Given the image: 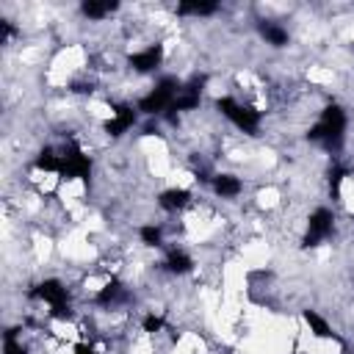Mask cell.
I'll return each instance as SVG.
<instances>
[{"mask_svg":"<svg viewBox=\"0 0 354 354\" xmlns=\"http://www.w3.org/2000/svg\"><path fill=\"white\" fill-rule=\"evenodd\" d=\"M216 108L241 130V133H249V136H254L257 130H260V111L257 108H252V105H241L238 100H232V97H221V100H216Z\"/></svg>","mask_w":354,"mask_h":354,"instance_id":"6da1fadb","label":"cell"},{"mask_svg":"<svg viewBox=\"0 0 354 354\" xmlns=\"http://www.w3.org/2000/svg\"><path fill=\"white\" fill-rule=\"evenodd\" d=\"M335 230V213L329 207H315L307 218V230H304V246H318L324 243Z\"/></svg>","mask_w":354,"mask_h":354,"instance_id":"7a4b0ae2","label":"cell"},{"mask_svg":"<svg viewBox=\"0 0 354 354\" xmlns=\"http://www.w3.org/2000/svg\"><path fill=\"white\" fill-rule=\"evenodd\" d=\"M191 202H194V194L188 188H183V185H171V188H166V191L158 194V207L166 210V213H180Z\"/></svg>","mask_w":354,"mask_h":354,"instance_id":"3957f363","label":"cell"},{"mask_svg":"<svg viewBox=\"0 0 354 354\" xmlns=\"http://www.w3.org/2000/svg\"><path fill=\"white\" fill-rule=\"evenodd\" d=\"M160 61H163V47L152 44V47H144L141 53L130 55V69L138 75H147V72H155L160 66Z\"/></svg>","mask_w":354,"mask_h":354,"instance_id":"277c9868","label":"cell"},{"mask_svg":"<svg viewBox=\"0 0 354 354\" xmlns=\"http://www.w3.org/2000/svg\"><path fill=\"white\" fill-rule=\"evenodd\" d=\"M133 124H136V111H133L130 105H122V108L111 111V116L105 119L102 130H105L108 136H122V133H127Z\"/></svg>","mask_w":354,"mask_h":354,"instance_id":"5b68a950","label":"cell"},{"mask_svg":"<svg viewBox=\"0 0 354 354\" xmlns=\"http://www.w3.org/2000/svg\"><path fill=\"white\" fill-rule=\"evenodd\" d=\"M210 185H213V194H216V196H221V199H235V196L243 191L241 177H238V174H230V171L216 174Z\"/></svg>","mask_w":354,"mask_h":354,"instance_id":"8992f818","label":"cell"},{"mask_svg":"<svg viewBox=\"0 0 354 354\" xmlns=\"http://www.w3.org/2000/svg\"><path fill=\"white\" fill-rule=\"evenodd\" d=\"M163 266H166V271H169V274L183 277V274H191L196 263H194V257H191L188 252H183V249H169V254H166Z\"/></svg>","mask_w":354,"mask_h":354,"instance_id":"52a82bcc","label":"cell"},{"mask_svg":"<svg viewBox=\"0 0 354 354\" xmlns=\"http://www.w3.org/2000/svg\"><path fill=\"white\" fill-rule=\"evenodd\" d=\"M301 318H304V324H307V329H310V335H313V340H324V337H335V332H332V326H329V321H326L324 315H318L315 310H304V313H301Z\"/></svg>","mask_w":354,"mask_h":354,"instance_id":"ba28073f","label":"cell"},{"mask_svg":"<svg viewBox=\"0 0 354 354\" xmlns=\"http://www.w3.org/2000/svg\"><path fill=\"white\" fill-rule=\"evenodd\" d=\"M111 11H116V3H97V0H88V3L80 6V14H83L86 19H91V22H102Z\"/></svg>","mask_w":354,"mask_h":354,"instance_id":"9c48e42d","label":"cell"},{"mask_svg":"<svg viewBox=\"0 0 354 354\" xmlns=\"http://www.w3.org/2000/svg\"><path fill=\"white\" fill-rule=\"evenodd\" d=\"M260 33H263L266 44H271V47H285V44L290 41L288 28H282V25H277V22H266V25L260 28Z\"/></svg>","mask_w":354,"mask_h":354,"instance_id":"30bf717a","label":"cell"},{"mask_svg":"<svg viewBox=\"0 0 354 354\" xmlns=\"http://www.w3.org/2000/svg\"><path fill=\"white\" fill-rule=\"evenodd\" d=\"M216 11H218L216 3H180L177 6V14L180 17H210Z\"/></svg>","mask_w":354,"mask_h":354,"instance_id":"8fae6325","label":"cell"},{"mask_svg":"<svg viewBox=\"0 0 354 354\" xmlns=\"http://www.w3.org/2000/svg\"><path fill=\"white\" fill-rule=\"evenodd\" d=\"M138 235H141V243H147V246H160V243H163V232H160V227H155V224H144V227L138 230Z\"/></svg>","mask_w":354,"mask_h":354,"instance_id":"7c38bea8","label":"cell"},{"mask_svg":"<svg viewBox=\"0 0 354 354\" xmlns=\"http://www.w3.org/2000/svg\"><path fill=\"white\" fill-rule=\"evenodd\" d=\"M296 354H313V351H296Z\"/></svg>","mask_w":354,"mask_h":354,"instance_id":"4fadbf2b","label":"cell"}]
</instances>
